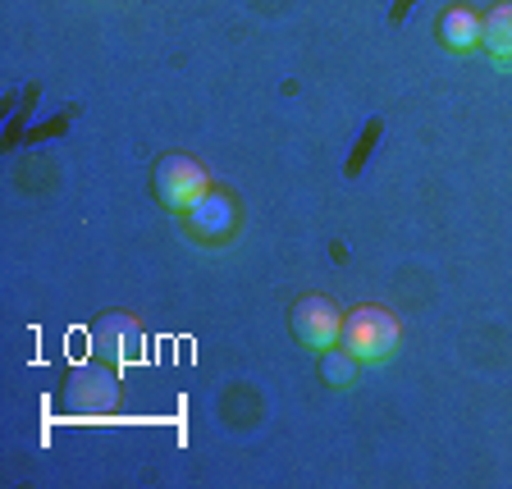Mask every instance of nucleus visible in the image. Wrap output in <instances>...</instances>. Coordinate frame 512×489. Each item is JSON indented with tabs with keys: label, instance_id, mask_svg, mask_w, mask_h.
Returning a JSON list of instances; mask_svg holds the SVG:
<instances>
[{
	"label": "nucleus",
	"instance_id": "f257e3e1",
	"mask_svg": "<svg viewBox=\"0 0 512 489\" xmlns=\"http://www.w3.org/2000/svg\"><path fill=\"white\" fill-rule=\"evenodd\" d=\"M398 339H403V325H398L394 311L384 307H357L352 316H343V348L357 357V362H384L394 357Z\"/></svg>",
	"mask_w": 512,
	"mask_h": 489
},
{
	"label": "nucleus",
	"instance_id": "f03ea898",
	"mask_svg": "<svg viewBox=\"0 0 512 489\" xmlns=\"http://www.w3.org/2000/svg\"><path fill=\"white\" fill-rule=\"evenodd\" d=\"M151 188H156V197L170 211L188 215L192 206L202 202L206 192H211V174L202 170V160L183 156V151H170V156L156 160V174H151Z\"/></svg>",
	"mask_w": 512,
	"mask_h": 489
},
{
	"label": "nucleus",
	"instance_id": "7ed1b4c3",
	"mask_svg": "<svg viewBox=\"0 0 512 489\" xmlns=\"http://www.w3.org/2000/svg\"><path fill=\"white\" fill-rule=\"evenodd\" d=\"M64 403L74 407V412L83 416H106L115 412L119 403V380L110 366L101 362H83L69 371V380H64Z\"/></svg>",
	"mask_w": 512,
	"mask_h": 489
},
{
	"label": "nucleus",
	"instance_id": "20e7f679",
	"mask_svg": "<svg viewBox=\"0 0 512 489\" xmlns=\"http://www.w3.org/2000/svg\"><path fill=\"white\" fill-rule=\"evenodd\" d=\"M288 325H293V339L302 343V348H334V343L343 339V316L339 307H334L330 298H320V293H311V298H302L298 307H293V316H288Z\"/></svg>",
	"mask_w": 512,
	"mask_h": 489
},
{
	"label": "nucleus",
	"instance_id": "39448f33",
	"mask_svg": "<svg viewBox=\"0 0 512 489\" xmlns=\"http://www.w3.org/2000/svg\"><path fill=\"white\" fill-rule=\"evenodd\" d=\"M188 234L197 238V243H229L234 238V229H238V206H234V197L229 192H220V188H211L202 197V202L188 211Z\"/></svg>",
	"mask_w": 512,
	"mask_h": 489
},
{
	"label": "nucleus",
	"instance_id": "423d86ee",
	"mask_svg": "<svg viewBox=\"0 0 512 489\" xmlns=\"http://www.w3.org/2000/svg\"><path fill=\"white\" fill-rule=\"evenodd\" d=\"M480 46L490 51L494 64L512 69V0H499L480 14Z\"/></svg>",
	"mask_w": 512,
	"mask_h": 489
},
{
	"label": "nucleus",
	"instance_id": "0eeeda50",
	"mask_svg": "<svg viewBox=\"0 0 512 489\" xmlns=\"http://www.w3.org/2000/svg\"><path fill=\"white\" fill-rule=\"evenodd\" d=\"M435 32H439V46H444V51L467 55V51H476L480 46V14L467 10V5H453V10L439 14Z\"/></svg>",
	"mask_w": 512,
	"mask_h": 489
},
{
	"label": "nucleus",
	"instance_id": "6e6552de",
	"mask_svg": "<svg viewBox=\"0 0 512 489\" xmlns=\"http://www.w3.org/2000/svg\"><path fill=\"white\" fill-rule=\"evenodd\" d=\"M92 343L106 362H119V357L138 343V320L133 316H101L92 325Z\"/></svg>",
	"mask_w": 512,
	"mask_h": 489
},
{
	"label": "nucleus",
	"instance_id": "1a4fd4ad",
	"mask_svg": "<svg viewBox=\"0 0 512 489\" xmlns=\"http://www.w3.org/2000/svg\"><path fill=\"white\" fill-rule=\"evenodd\" d=\"M320 380L325 384H352L357 380V357H352L343 343L325 348V357H320Z\"/></svg>",
	"mask_w": 512,
	"mask_h": 489
}]
</instances>
